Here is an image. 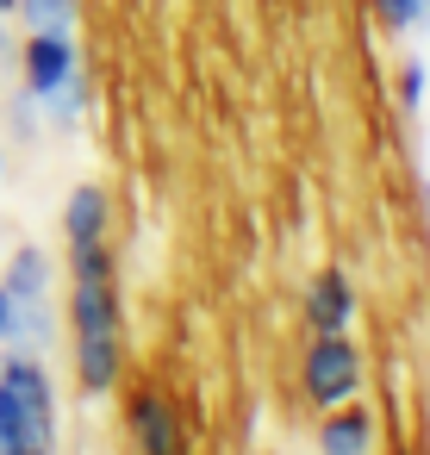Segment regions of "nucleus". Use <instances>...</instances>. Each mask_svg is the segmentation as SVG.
I'll list each match as a JSON object with an SVG mask.
<instances>
[{
  "mask_svg": "<svg viewBox=\"0 0 430 455\" xmlns=\"http://www.w3.org/2000/svg\"><path fill=\"white\" fill-rule=\"evenodd\" d=\"M69 349L82 393H113L125 368V312L113 281V243L69 250Z\"/></svg>",
  "mask_w": 430,
  "mask_h": 455,
  "instance_id": "nucleus-1",
  "label": "nucleus"
},
{
  "mask_svg": "<svg viewBox=\"0 0 430 455\" xmlns=\"http://www.w3.org/2000/svg\"><path fill=\"white\" fill-rule=\"evenodd\" d=\"M362 380H368V355L362 343L343 331V337H312L306 355H299V387L318 411L343 405V399H362Z\"/></svg>",
  "mask_w": 430,
  "mask_h": 455,
  "instance_id": "nucleus-2",
  "label": "nucleus"
},
{
  "mask_svg": "<svg viewBox=\"0 0 430 455\" xmlns=\"http://www.w3.org/2000/svg\"><path fill=\"white\" fill-rule=\"evenodd\" d=\"M20 76H26V94H32L38 107H44L51 94L76 88V82H82V51H76V32H26Z\"/></svg>",
  "mask_w": 430,
  "mask_h": 455,
  "instance_id": "nucleus-3",
  "label": "nucleus"
},
{
  "mask_svg": "<svg viewBox=\"0 0 430 455\" xmlns=\"http://www.w3.org/2000/svg\"><path fill=\"white\" fill-rule=\"evenodd\" d=\"M125 430H131V449L138 455H187V430H181V411L163 387H131L125 393Z\"/></svg>",
  "mask_w": 430,
  "mask_h": 455,
  "instance_id": "nucleus-4",
  "label": "nucleus"
},
{
  "mask_svg": "<svg viewBox=\"0 0 430 455\" xmlns=\"http://www.w3.org/2000/svg\"><path fill=\"white\" fill-rule=\"evenodd\" d=\"M355 281L343 275V268H318L312 281H306V324H312V337H343V331H355Z\"/></svg>",
  "mask_w": 430,
  "mask_h": 455,
  "instance_id": "nucleus-5",
  "label": "nucleus"
},
{
  "mask_svg": "<svg viewBox=\"0 0 430 455\" xmlns=\"http://www.w3.org/2000/svg\"><path fill=\"white\" fill-rule=\"evenodd\" d=\"M0 387H7L26 411H38L44 424H57V380L32 349H0Z\"/></svg>",
  "mask_w": 430,
  "mask_h": 455,
  "instance_id": "nucleus-6",
  "label": "nucleus"
},
{
  "mask_svg": "<svg viewBox=\"0 0 430 455\" xmlns=\"http://www.w3.org/2000/svg\"><path fill=\"white\" fill-rule=\"evenodd\" d=\"M63 243L88 250V243H113V194L100 181H82L63 200Z\"/></svg>",
  "mask_w": 430,
  "mask_h": 455,
  "instance_id": "nucleus-7",
  "label": "nucleus"
},
{
  "mask_svg": "<svg viewBox=\"0 0 430 455\" xmlns=\"http://www.w3.org/2000/svg\"><path fill=\"white\" fill-rule=\"evenodd\" d=\"M374 436H380V424L362 399H343L318 418V455H374Z\"/></svg>",
  "mask_w": 430,
  "mask_h": 455,
  "instance_id": "nucleus-8",
  "label": "nucleus"
},
{
  "mask_svg": "<svg viewBox=\"0 0 430 455\" xmlns=\"http://www.w3.org/2000/svg\"><path fill=\"white\" fill-rule=\"evenodd\" d=\"M0 287H7L13 299H51V287H57V262H51V250L20 243V250L7 256V268H0Z\"/></svg>",
  "mask_w": 430,
  "mask_h": 455,
  "instance_id": "nucleus-9",
  "label": "nucleus"
},
{
  "mask_svg": "<svg viewBox=\"0 0 430 455\" xmlns=\"http://www.w3.org/2000/svg\"><path fill=\"white\" fill-rule=\"evenodd\" d=\"M57 424H44L38 411H26L7 387H0V449H20V443H51Z\"/></svg>",
  "mask_w": 430,
  "mask_h": 455,
  "instance_id": "nucleus-10",
  "label": "nucleus"
},
{
  "mask_svg": "<svg viewBox=\"0 0 430 455\" xmlns=\"http://www.w3.org/2000/svg\"><path fill=\"white\" fill-rule=\"evenodd\" d=\"M26 32H76V0H20V13Z\"/></svg>",
  "mask_w": 430,
  "mask_h": 455,
  "instance_id": "nucleus-11",
  "label": "nucleus"
},
{
  "mask_svg": "<svg viewBox=\"0 0 430 455\" xmlns=\"http://www.w3.org/2000/svg\"><path fill=\"white\" fill-rule=\"evenodd\" d=\"M374 13H380L386 32H418V26H430V7H424V0H374Z\"/></svg>",
  "mask_w": 430,
  "mask_h": 455,
  "instance_id": "nucleus-12",
  "label": "nucleus"
},
{
  "mask_svg": "<svg viewBox=\"0 0 430 455\" xmlns=\"http://www.w3.org/2000/svg\"><path fill=\"white\" fill-rule=\"evenodd\" d=\"M399 100H405V107H424V63H418V57L399 63Z\"/></svg>",
  "mask_w": 430,
  "mask_h": 455,
  "instance_id": "nucleus-13",
  "label": "nucleus"
},
{
  "mask_svg": "<svg viewBox=\"0 0 430 455\" xmlns=\"http://www.w3.org/2000/svg\"><path fill=\"white\" fill-rule=\"evenodd\" d=\"M20 343V299L0 287V349H13Z\"/></svg>",
  "mask_w": 430,
  "mask_h": 455,
  "instance_id": "nucleus-14",
  "label": "nucleus"
},
{
  "mask_svg": "<svg viewBox=\"0 0 430 455\" xmlns=\"http://www.w3.org/2000/svg\"><path fill=\"white\" fill-rule=\"evenodd\" d=\"M0 455H51V443H20V449H0Z\"/></svg>",
  "mask_w": 430,
  "mask_h": 455,
  "instance_id": "nucleus-15",
  "label": "nucleus"
},
{
  "mask_svg": "<svg viewBox=\"0 0 430 455\" xmlns=\"http://www.w3.org/2000/svg\"><path fill=\"white\" fill-rule=\"evenodd\" d=\"M20 13V0H0V20H13Z\"/></svg>",
  "mask_w": 430,
  "mask_h": 455,
  "instance_id": "nucleus-16",
  "label": "nucleus"
},
{
  "mask_svg": "<svg viewBox=\"0 0 430 455\" xmlns=\"http://www.w3.org/2000/svg\"><path fill=\"white\" fill-rule=\"evenodd\" d=\"M0 44H7V20H0Z\"/></svg>",
  "mask_w": 430,
  "mask_h": 455,
  "instance_id": "nucleus-17",
  "label": "nucleus"
},
{
  "mask_svg": "<svg viewBox=\"0 0 430 455\" xmlns=\"http://www.w3.org/2000/svg\"><path fill=\"white\" fill-rule=\"evenodd\" d=\"M424 212H430V188H424Z\"/></svg>",
  "mask_w": 430,
  "mask_h": 455,
  "instance_id": "nucleus-18",
  "label": "nucleus"
},
{
  "mask_svg": "<svg viewBox=\"0 0 430 455\" xmlns=\"http://www.w3.org/2000/svg\"><path fill=\"white\" fill-rule=\"evenodd\" d=\"M0 175H7V156H0Z\"/></svg>",
  "mask_w": 430,
  "mask_h": 455,
  "instance_id": "nucleus-19",
  "label": "nucleus"
},
{
  "mask_svg": "<svg viewBox=\"0 0 430 455\" xmlns=\"http://www.w3.org/2000/svg\"><path fill=\"white\" fill-rule=\"evenodd\" d=\"M424 7H430V0H424Z\"/></svg>",
  "mask_w": 430,
  "mask_h": 455,
  "instance_id": "nucleus-20",
  "label": "nucleus"
}]
</instances>
